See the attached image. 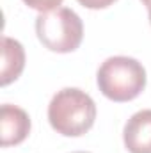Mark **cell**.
<instances>
[{
  "mask_svg": "<svg viewBox=\"0 0 151 153\" xmlns=\"http://www.w3.org/2000/svg\"><path fill=\"white\" fill-rule=\"evenodd\" d=\"M25 68V50L20 41L4 36L2 38V68H0V84L9 85L21 75Z\"/></svg>",
  "mask_w": 151,
  "mask_h": 153,
  "instance_id": "obj_6",
  "label": "cell"
},
{
  "mask_svg": "<svg viewBox=\"0 0 151 153\" xmlns=\"http://www.w3.org/2000/svg\"><path fill=\"white\" fill-rule=\"evenodd\" d=\"M30 9H36L39 13H48L53 9H59V5L64 0H23Z\"/></svg>",
  "mask_w": 151,
  "mask_h": 153,
  "instance_id": "obj_7",
  "label": "cell"
},
{
  "mask_svg": "<svg viewBox=\"0 0 151 153\" xmlns=\"http://www.w3.org/2000/svg\"><path fill=\"white\" fill-rule=\"evenodd\" d=\"M73 153H89V152H73Z\"/></svg>",
  "mask_w": 151,
  "mask_h": 153,
  "instance_id": "obj_11",
  "label": "cell"
},
{
  "mask_svg": "<svg viewBox=\"0 0 151 153\" xmlns=\"http://www.w3.org/2000/svg\"><path fill=\"white\" fill-rule=\"evenodd\" d=\"M96 119L94 100L78 87L57 91L48 105V121L52 128L64 137H80L87 134Z\"/></svg>",
  "mask_w": 151,
  "mask_h": 153,
  "instance_id": "obj_1",
  "label": "cell"
},
{
  "mask_svg": "<svg viewBox=\"0 0 151 153\" xmlns=\"http://www.w3.org/2000/svg\"><path fill=\"white\" fill-rule=\"evenodd\" d=\"M123 141L130 153H151V109L139 111L126 121Z\"/></svg>",
  "mask_w": 151,
  "mask_h": 153,
  "instance_id": "obj_5",
  "label": "cell"
},
{
  "mask_svg": "<svg viewBox=\"0 0 151 153\" xmlns=\"http://www.w3.org/2000/svg\"><path fill=\"white\" fill-rule=\"evenodd\" d=\"M142 4H144V5H146L148 9H150V7H151V0H142Z\"/></svg>",
  "mask_w": 151,
  "mask_h": 153,
  "instance_id": "obj_9",
  "label": "cell"
},
{
  "mask_svg": "<svg viewBox=\"0 0 151 153\" xmlns=\"http://www.w3.org/2000/svg\"><path fill=\"white\" fill-rule=\"evenodd\" d=\"M30 134L29 114L11 103H4L0 109V144L4 148L23 143Z\"/></svg>",
  "mask_w": 151,
  "mask_h": 153,
  "instance_id": "obj_4",
  "label": "cell"
},
{
  "mask_svg": "<svg viewBox=\"0 0 151 153\" xmlns=\"http://www.w3.org/2000/svg\"><path fill=\"white\" fill-rule=\"evenodd\" d=\"M36 34L50 52L70 53L82 43L84 23L73 9L59 7L48 13H39L36 18Z\"/></svg>",
  "mask_w": 151,
  "mask_h": 153,
  "instance_id": "obj_3",
  "label": "cell"
},
{
  "mask_svg": "<svg viewBox=\"0 0 151 153\" xmlns=\"http://www.w3.org/2000/svg\"><path fill=\"white\" fill-rule=\"evenodd\" d=\"M76 2L87 9H105V7L112 5L115 0H76Z\"/></svg>",
  "mask_w": 151,
  "mask_h": 153,
  "instance_id": "obj_8",
  "label": "cell"
},
{
  "mask_svg": "<svg viewBox=\"0 0 151 153\" xmlns=\"http://www.w3.org/2000/svg\"><path fill=\"white\" fill-rule=\"evenodd\" d=\"M150 23H151V7H150Z\"/></svg>",
  "mask_w": 151,
  "mask_h": 153,
  "instance_id": "obj_10",
  "label": "cell"
},
{
  "mask_svg": "<svg viewBox=\"0 0 151 153\" xmlns=\"http://www.w3.org/2000/svg\"><path fill=\"white\" fill-rule=\"evenodd\" d=\"M96 82L103 96L123 103L135 100L144 91L146 70L133 57L115 55L101 62V66L98 68Z\"/></svg>",
  "mask_w": 151,
  "mask_h": 153,
  "instance_id": "obj_2",
  "label": "cell"
}]
</instances>
